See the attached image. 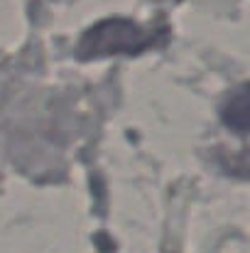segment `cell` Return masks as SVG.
I'll use <instances>...</instances> for the list:
<instances>
[{"mask_svg":"<svg viewBox=\"0 0 250 253\" xmlns=\"http://www.w3.org/2000/svg\"><path fill=\"white\" fill-rule=\"evenodd\" d=\"M223 123L236 133H250V82L236 88L221 108Z\"/></svg>","mask_w":250,"mask_h":253,"instance_id":"cell-2","label":"cell"},{"mask_svg":"<svg viewBox=\"0 0 250 253\" xmlns=\"http://www.w3.org/2000/svg\"><path fill=\"white\" fill-rule=\"evenodd\" d=\"M152 44V35L130 20H103L93 25L79 42V57H110L143 52Z\"/></svg>","mask_w":250,"mask_h":253,"instance_id":"cell-1","label":"cell"}]
</instances>
